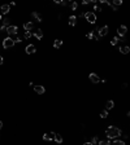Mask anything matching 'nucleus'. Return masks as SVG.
Instances as JSON below:
<instances>
[{
	"label": "nucleus",
	"instance_id": "obj_1",
	"mask_svg": "<svg viewBox=\"0 0 130 145\" xmlns=\"http://www.w3.org/2000/svg\"><path fill=\"white\" fill-rule=\"evenodd\" d=\"M105 135L107 137L111 140V139H117V137H120L122 135V131L118 128V127H114V126H109L108 128L105 129Z\"/></svg>",
	"mask_w": 130,
	"mask_h": 145
},
{
	"label": "nucleus",
	"instance_id": "obj_18",
	"mask_svg": "<svg viewBox=\"0 0 130 145\" xmlns=\"http://www.w3.org/2000/svg\"><path fill=\"white\" fill-rule=\"evenodd\" d=\"M69 25L70 26H75V25H77V17H75V16H70L69 17Z\"/></svg>",
	"mask_w": 130,
	"mask_h": 145
},
{
	"label": "nucleus",
	"instance_id": "obj_28",
	"mask_svg": "<svg viewBox=\"0 0 130 145\" xmlns=\"http://www.w3.org/2000/svg\"><path fill=\"white\" fill-rule=\"evenodd\" d=\"M98 142H99V140H98V137H96V136H94L93 139H91V144H93V145H96Z\"/></svg>",
	"mask_w": 130,
	"mask_h": 145
},
{
	"label": "nucleus",
	"instance_id": "obj_4",
	"mask_svg": "<svg viewBox=\"0 0 130 145\" xmlns=\"http://www.w3.org/2000/svg\"><path fill=\"white\" fill-rule=\"evenodd\" d=\"M7 34H8L9 36H12V35H17V33H18V27L16 26V25H11L9 27H7V31H5Z\"/></svg>",
	"mask_w": 130,
	"mask_h": 145
},
{
	"label": "nucleus",
	"instance_id": "obj_2",
	"mask_svg": "<svg viewBox=\"0 0 130 145\" xmlns=\"http://www.w3.org/2000/svg\"><path fill=\"white\" fill-rule=\"evenodd\" d=\"M85 18H86V21L89 22V24H91V25H94V24H96V22H98L96 13H94V12H86L85 13Z\"/></svg>",
	"mask_w": 130,
	"mask_h": 145
},
{
	"label": "nucleus",
	"instance_id": "obj_31",
	"mask_svg": "<svg viewBox=\"0 0 130 145\" xmlns=\"http://www.w3.org/2000/svg\"><path fill=\"white\" fill-rule=\"evenodd\" d=\"M91 2H90V0H83V2H82V4L83 5H87V4H90Z\"/></svg>",
	"mask_w": 130,
	"mask_h": 145
},
{
	"label": "nucleus",
	"instance_id": "obj_11",
	"mask_svg": "<svg viewBox=\"0 0 130 145\" xmlns=\"http://www.w3.org/2000/svg\"><path fill=\"white\" fill-rule=\"evenodd\" d=\"M53 139H55V132L44 133V135H43V140H44V141H52Z\"/></svg>",
	"mask_w": 130,
	"mask_h": 145
},
{
	"label": "nucleus",
	"instance_id": "obj_29",
	"mask_svg": "<svg viewBox=\"0 0 130 145\" xmlns=\"http://www.w3.org/2000/svg\"><path fill=\"white\" fill-rule=\"evenodd\" d=\"M86 36H87V39H94V31H90Z\"/></svg>",
	"mask_w": 130,
	"mask_h": 145
},
{
	"label": "nucleus",
	"instance_id": "obj_13",
	"mask_svg": "<svg viewBox=\"0 0 130 145\" xmlns=\"http://www.w3.org/2000/svg\"><path fill=\"white\" fill-rule=\"evenodd\" d=\"M33 35H34V36L38 40H40L42 38H43V35H44V33H43V30H42V29H38L35 33H33Z\"/></svg>",
	"mask_w": 130,
	"mask_h": 145
},
{
	"label": "nucleus",
	"instance_id": "obj_21",
	"mask_svg": "<svg viewBox=\"0 0 130 145\" xmlns=\"http://www.w3.org/2000/svg\"><path fill=\"white\" fill-rule=\"evenodd\" d=\"M98 144H99V145H112L111 141H109V139H107V140H100Z\"/></svg>",
	"mask_w": 130,
	"mask_h": 145
},
{
	"label": "nucleus",
	"instance_id": "obj_12",
	"mask_svg": "<svg viewBox=\"0 0 130 145\" xmlns=\"http://www.w3.org/2000/svg\"><path fill=\"white\" fill-rule=\"evenodd\" d=\"M34 29V22H25L24 24V30L25 31H31Z\"/></svg>",
	"mask_w": 130,
	"mask_h": 145
},
{
	"label": "nucleus",
	"instance_id": "obj_35",
	"mask_svg": "<svg viewBox=\"0 0 130 145\" xmlns=\"http://www.w3.org/2000/svg\"><path fill=\"white\" fill-rule=\"evenodd\" d=\"M82 145H93V144H91V141H86V142H83Z\"/></svg>",
	"mask_w": 130,
	"mask_h": 145
},
{
	"label": "nucleus",
	"instance_id": "obj_25",
	"mask_svg": "<svg viewBox=\"0 0 130 145\" xmlns=\"http://www.w3.org/2000/svg\"><path fill=\"white\" fill-rule=\"evenodd\" d=\"M107 117H108V110H105V109H104V110L100 113V118L104 119V118H107Z\"/></svg>",
	"mask_w": 130,
	"mask_h": 145
},
{
	"label": "nucleus",
	"instance_id": "obj_5",
	"mask_svg": "<svg viewBox=\"0 0 130 145\" xmlns=\"http://www.w3.org/2000/svg\"><path fill=\"white\" fill-rule=\"evenodd\" d=\"M108 33H109V27L107 26V25H105V26H103V27H100V29L98 30V35L100 36V38L105 36V35L108 34Z\"/></svg>",
	"mask_w": 130,
	"mask_h": 145
},
{
	"label": "nucleus",
	"instance_id": "obj_23",
	"mask_svg": "<svg viewBox=\"0 0 130 145\" xmlns=\"http://www.w3.org/2000/svg\"><path fill=\"white\" fill-rule=\"evenodd\" d=\"M70 8H72V11H77V9H78V3H77V2L70 3Z\"/></svg>",
	"mask_w": 130,
	"mask_h": 145
},
{
	"label": "nucleus",
	"instance_id": "obj_17",
	"mask_svg": "<svg viewBox=\"0 0 130 145\" xmlns=\"http://www.w3.org/2000/svg\"><path fill=\"white\" fill-rule=\"evenodd\" d=\"M61 45H63V40L55 39V42H53V48H61Z\"/></svg>",
	"mask_w": 130,
	"mask_h": 145
},
{
	"label": "nucleus",
	"instance_id": "obj_26",
	"mask_svg": "<svg viewBox=\"0 0 130 145\" xmlns=\"http://www.w3.org/2000/svg\"><path fill=\"white\" fill-rule=\"evenodd\" d=\"M24 36H25V39H30V38L33 36V33H31V31H25Z\"/></svg>",
	"mask_w": 130,
	"mask_h": 145
},
{
	"label": "nucleus",
	"instance_id": "obj_20",
	"mask_svg": "<svg viewBox=\"0 0 130 145\" xmlns=\"http://www.w3.org/2000/svg\"><path fill=\"white\" fill-rule=\"evenodd\" d=\"M3 26L9 27V26H11V18H8V17L4 18V20H3Z\"/></svg>",
	"mask_w": 130,
	"mask_h": 145
},
{
	"label": "nucleus",
	"instance_id": "obj_32",
	"mask_svg": "<svg viewBox=\"0 0 130 145\" xmlns=\"http://www.w3.org/2000/svg\"><path fill=\"white\" fill-rule=\"evenodd\" d=\"M0 31H7V27L2 25V26H0Z\"/></svg>",
	"mask_w": 130,
	"mask_h": 145
},
{
	"label": "nucleus",
	"instance_id": "obj_14",
	"mask_svg": "<svg viewBox=\"0 0 130 145\" xmlns=\"http://www.w3.org/2000/svg\"><path fill=\"white\" fill-rule=\"evenodd\" d=\"M120 52L122 53V55H127V53L130 52V47L129 45H122V47H120Z\"/></svg>",
	"mask_w": 130,
	"mask_h": 145
},
{
	"label": "nucleus",
	"instance_id": "obj_37",
	"mask_svg": "<svg viewBox=\"0 0 130 145\" xmlns=\"http://www.w3.org/2000/svg\"><path fill=\"white\" fill-rule=\"evenodd\" d=\"M126 115H127V117H130V111H127V113H126Z\"/></svg>",
	"mask_w": 130,
	"mask_h": 145
},
{
	"label": "nucleus",
	"instance_id": "obj_36",
	"mask_svg": "<svg viewBox=\"0 0 130 145\" xmlns=\"http://www.w3.org/2000/svg\"><path fill=\"white\" fill-rule=\"evenodd\" d=\"M0 129H3V122L0 120Z\"/></svg>",
	"mask_w": 130,
	"mask_h": 145
},
{
	"label": "nucleus",
	"instance_id": "obj_7",
	"mask_svg": "<svg viewBox=\"0 0 130 145\" xmlns=\"http://www.w3.org/2000/svg\"><path fill=\"white\" fill-rule=\"evenodd\" d=\"M89 79H90L91 83H95V84L100 82V78H99V77H98V74H95V73H91V74L89 75Z\"/></svg>",
	"mask_w": 130,
	"mask_h": 145
},
{
	"label": "nucleus",
	"instance_id": "obj_19",
	"mask_svg": "<svg viewBox=\"0 0 130 145\" xmlns=\"http://www.w3.org/2000/svg\"><path fill=\"white\" fill-rule=\"evenodd\" d=\"M53 140H55L57 144H61V142H63V136H61L60 133H55V139H53Z\"/></svg>",
	"mask_w": 130,
	"mask_h": 145
},
{
	"label": "nucleus",
	"instance_id": "obj_30",
	"mask_svg": "<svg viewBox=\"0 0 130 145\" xmlns=\"http://www.w3.org/2000/svg\"><path fill=\"white\" fill-rule=\"evenodd\" d=\"M94 11H96V12H102L103 9H102L99 5H96V4H95V5H94Z\"/></svg>",
	"mask_w": 130,
	"mask_h": 145
},
{
	"label": "nucleus",
	"instance_id": "obj_10",
	"mask_svg": "<svg viewBox=\"0 0 130 145\" xmlns=\"http://www.w3.org/2000/svg\"><path fill=\"white\" fill-rule=\"evenodd\" d=\"M34 91H35V93H38V95H43L46 92V88L43 86H40V84H36V86H34Z\"/></svg>",
	"mask_w": 130,
	"mask_h": 145
},
{
	"label": "nucleus",
	"instance_id": "obj_9",
	"mask_svg": "<svg viewBox=\"0 0 130 145\" xmlns=\"http://www.w3.org/2000/svg\"><path fill=\"white\" fill-rule=\"evenodd\" d=\"M25 52L27 53V55H33V53H35V52H36V48L34 47V44H29V45H26Z\"/></svg>",
	"mask_w": 130,
	"mask_h": 145
},
{
	"label": "nucleus",
	"instance_id": "obj_8",
	"mask_svg": "<svg viewBox=\"0 0 130 145\" xmlns=\"http://www.w3.org/2000/svg\"><path fill=\"white\" fill-rule=\"evenodd\" d=\"M0 12H2V14H8L11 12V5L9 4H3L0 7Z\"/></svg>",
	"mask_w": 130,
	"mask_h": 145
},
{
	"label": "nucleus",
	"instance_id": "obj_24",
	"mask_svg": "<svg viewBox=\"0 0 130 145\" xmlns=\"http://www.w3.org/2000/svg\"><path fill=\"white\" fill-rule=\"evenodd\" d=\"M112 145H126V144H125V141H122V140H114L112 142Z\"/></svg>",
	"mask_w": 130,
	"mask_h": 145
},
{
	"label": "nucleus",
	"instance_id": "obj_22",
	"mask_svg": "<svg viewBox=\"0 0 130 145\" xmlns=\"http://www.w3.org/2000/svg\"><path fill=\"white\" fill-rule=\"evenodd\" d=\"M118 42H121V39H120V38H118V36H114V38H113V39L111 40V44H112V45H116V44H117Z\"/></svg>",
	"mask_w": 130,
	"mask_h": 145
},
{
	"label": "nucleus",
	"instance_id": "obj_34",
	"mask_svg": "<svg viewBox=\"0 0 130 145\" xmlns=\"http://www.w3.org/2000/svg\"><path fill=\"white\" fill-rule=\"evenodd\" d=\"M14 42H16V43H21V42H22V39H21V38H17V39L14 40Z\"/></svg>",
	"mask_w": 130,
	"mask_h": 145
},
{
	"label": "nucleus",
	"instance_id": "obj_15",
	"mask_svg": "<svg viewBox=\"0 0 130 145\" xmlns=\"http://www.w3.org/2000/svg\"><path fill=\"white\" fill-rule=\"evenodd\" d=\"M31 17H33V18H35V20H36V22H42V21H43L42 16H40V14L38 13V12H33V13H31Z\"/></svg>",
	"mask_w": 130,
	"mask_h": 145
},
{
	"label": "nucleus",
	"instance_id": "obj_33",
	"mask_svg": "<svg viewBox=\"0 0 130 145\" xmlns=\"http://www.w3.org/2000/svg\"><path fill=\"white\" fill-rule=\"evenodd\" d=\"M3 62H4V58L3 56H0V65H3Z\"/></svg>",
	"mask_w": 130,
	"mask_h": 145
},
{
	"label": "nucleus",
	"instance_id": "obj_3",
	"mask_svg": "<svg viewBox=\"0 0 130 145\" xmlns=\"http://www.w3.org/2000/svg\"><path fill=\"white\" fill-rule=\"evenodd\" d=\"M14 44H16V42L13 40V38L8 36V38H5V39L3 40V48H5V49L13 48V47H14Z\"/></svg>",
	"mask_w": 130,
	"mask_h": 145
},
{
	"label": "nucleus",
	"instance_id": "obj_38",
	"mask_svg": "<svg viewBox=\"0 0 130 145\" xmlns=\"http://www.w3.org/2000/svg\"><path fill=\"white\" fill-rule=\"evenodd\" d=\"M2 18H3V16H2V14H0V21H2Z\"/></svg>",
	"mask_w": 130,
	"mask_h": 145
},
{
	"label": "nucleus",
	"instance_id": "obj_6",
	"mask_svg": "<svg viewBox=\"0 0 130 145\" xmlns=\"http://www.w3.org/2000/svg\"><path fill=\"white\" fill-rule=\"evenodd\" d=\"M117 34H118L120 36H125V35L127 34V27H126L125 25L118 26V29H117Z\"/></svg>",
	"mask_w": 130,
	"mask_h": 145
},
{
	"label": "nucleus",
	"instance_id": "obj_27",
	"mask_svg": "<svg viewBox=\"0 0 130 145\" xmlns=\"http://www.w3.org/2000/svg\"><path fill=\"white\" fill-rule=\"evenodd\" d=\"M122 4V0H113V3H112V5H114L117 8L118 5H121Z\"/></svg>",
	"mask_w": 130,
	"mask_h": 145
},
{
	"label": "nucleus",
	"instance_id": "obj_16",
	"mask_svg": "<svg viewBox=\"0 0 130 145\" xmlns=\"http://www.w3.org/2000/svg\"><path fill=\"white\" fill-rule=\"evenodd\" d=\"M114 108V101L113 100H108L105 102V110H109V109H113Z\"/></svg>",
	"mask_w": 130,
	"mask_h": 145
}]
</instances>
